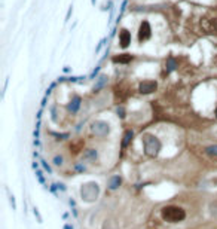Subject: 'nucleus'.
<instances>
[{"instance_id": "nucleus-1", "label": "nucleus", "mask_w": 217, "mask_h": 229, "mask_svg": "<svg viewBox=\"0 0 217 229\" xmlns=\"http://www.w3.org/2000/svg\"><path fill=\"white\" fill-rule=\"evenodd\" d=\"M162 219L165 222H170V223H179V222H183L186 219V213L180 207L170 205V207H165L162 210Z\"/></svg>"}, {"instance_id": "nucleus-2", "label": "nucleus", "mask_w": 217, "mask_h": 229, "mask_svg": "<svg viewBox=\"0 0 217 229\" xmlns=\"http://www.w3.org/2000/svg\"><path fill=\"white\" fill-rule=\"evenodd\" d=\"M143 146H144V153L150 158L158 156V153L161 150V141L158 137H155L152 134L143 136Z\"/></svg>"}, {"instance_id": "nucleus-3", "label": "nucleus", "mask_w": 217, "mask_h": 229, "mask_svg": "<svg viewBox=\"0 0 217 229\" xmlns=\"http://www.w3.org/2000/svg\"><path fill=\"white\" fill-rule=\"evenodd\" d=\"M98 194H100V188H98V185L94 183V182L85 183V185H82V188H80V196H82V199L86 201V202L97 201Z\"/></svg>"}, {"instance_id": "nucleus-4", "label": "nucleus", "mask_w": 217, "mask_h": 229, "mask_svg": "<svg viewBox=\"0 0 217 229\" xmlns=\"http://www.w3.org/2000/svg\"><path fill=\"white\" fill-rule=\"evenodd\" d=\"M152 36V30H150V25L147 21H143L141 25H140V30H138V40L140 42H146L149 40Z\"/></svg>"}, {"instance_id": "nucleus-5", "label": "nucleus", "mask_w": 217, "mask_h": 229, "mask_svg": "<svg viewBox=\"0 0 217 229\" xmlns=\"http://www.w3.org/2000/svg\"><path fill=\"white\" fill-rule=\"evenodd\" d=\"M92 132L98 137H104L108 134V125L106 122H95L92 125Z\"/></svg>"}, {"instance_id": "nucleus-6", "label": "nucleus", "mask_w": 217, "mask_h": 229, "mask_svg": "<svg viewBox=\"0 0 217 229\" xmlns=\"http://www.w3.org/2000/svg\"><path fill=\"white\" fill-rule=\"evenodd\" d=\"M156 88H158V85H156L155 80H144V82L140 83V88L138 89H140L141 94H150V92L156 91Z\"/></svg>"}, {"instance_id": "nucleus-7", "label": "nucleus", "mask_w": 217, "mask_h": 229, "mask_svg": "<svg viewBox=\"0 0 217 229\" xmlns=\"http://www.w3.org/2000/svg\"><path fill=\"white\" fill-rule=\"evenodd\" d=\"M119 42H121V46H122V48H128V45L131 43V34H129L128 30H122V31H121Z\"/></svg>"}, {"instance_id": "nucleus-8", "label": "nucleus", "mask_w": 217, "mask_h": 229, "mask_svg": "<svg viewBox=\"0 0 217 229\" xmlns=\"http://www.w3.org/2000/svg\"><path fill=\"white\" fill-rule=\"evenodd\" d=\"M132 60V57L131 55H128V54H124V55H116V57H113V63H121V64H128L129 61Z\"/></svg>"}, {"instance_id": "nucleus-9", "label": "nucleus", "mask_w": 217, "mask_h": 229, "mask_svg": "<svg viewBox=\"0 0 217 229\" xmlns=\"http://www.w3.org/2000/svg\"><path fill=\"white\" fill-rule=\"evenodd\" d=\"M79 107H80V98H79V97H74L72 101H70V104H69V110H70L72 113H76V112L79 110Z\"/></svg>"}, {"instance_id": "nucleus-10", "label": "nucleus", "mask_w": 217, "mask_h": 229, "mask_svg": "<svg viewBox=\"0 0 217 229\" xmlns=\"http://www.w3.org/2000/svg\"><path fill=\"white\" fill-rule=\"evenodd\" d=\"M205 152H207V155H210V156H213V158H217V144L208 146V147L205 149Z\"/></svg>"}, {"instance_id": "nucleus-11", "label": "nucleus", "mask_w": 217, "mask_h": 229, "mask_svg": "<svg viewBox=\"0 0 217 229\" xmlns=\"http://www.w3.org/2000/svg\"><path fill=\"white\" fill-rule=\"evenodd\" d=\"M119 185H121V178H119L118 176L113 177V178H112V182H110V189H116Z\"/></svg>"}, {"instance_id": "nucleus-12", "label": "nucleus", "mask_w": 217, "mask_h": 229, "mask_svg": "<svg viewBox=\"0 0 217 229\" xmlns=\"http://www.w3.org/2000/svg\"><path fill=\"white\" fill-rule=\"evenodd\" d=\"M174 67H176V61L174 60H168V69H167V71L174 70Z\"/></svg>"}, {"instance_id": "nucleus-13", "label": "nucleus", "mask_w": 217, "mask_h": 229, "mask_svg": "<svg viewBox=\"0 0 217 229\" xmlns=\"http://www.w3.org/2000/svg\"><path fill=\"white\" fill-rule=\"evenodd\" d=\"M131 137H132V132H131V131H127V132H125V140H124V146H127L128 141H129V139H131Z\"/></svg>"}, {"instance_id": "nucleus-14", "label": "nucleus", "mask_w": 217, "mask_h": 229, "mask_svg": "<svg viewBox=\"0 0 217 229\" xmlns=\"http://www.w3.org/2000/svg\"><path fill=\"white\" fill-rule=\"evenodd\" d=\"M54 164H55V165H61V164H63V158H61V156H55V158H54Z\"/></svg>"}, {"instance_id": "nucleus-15", "label": "nucleus", "mask_w": 217, "mask_h": 229, "mask_svg": "<svg viewBox=\"0 0 217 229\" xmlns=\"http://www.w3.org/2000/svg\"><path fill=\"white\" fill-rule=\"evenodd\" d=\"M72 12H73V6H70V8H69V14H67V17H66V21H69V18H70V15H72Z\"/></svg>"}, {"instance_id": "nucleus-16", "label": "nucleus", "mask_w": 217, "mask_h": 229, "mask_svg": "<svg viewBox=\"0 0 217 229\" xmlns=\"http://www.w3.org/2000/svg\"><path fill=\"white\" fill-rule=\"evenodd\" d=\"M92 5H95V0H92Z\"/></svg>"}, {"instance_id": "nucleus-17", "label": "nucleus", "mask_w": 217, "mask_h": 229, "mask_svg": "<svg viewBox=\"0 0 217 229\" xmlns=\"http://www.w3.org/2000/svg\"><path fill=\"white\" fill-rule=\"evenodd\" d=\"M216 115H217V110H216Z\"/></svg>"}]
</instances>
